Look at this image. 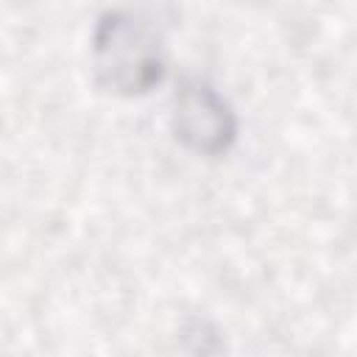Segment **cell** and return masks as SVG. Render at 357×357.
I'll use <instances>...</instances> for the list:
<instances>
[{
	"instance_id": "7a4b0ae2",
	"label": "cell",
	"mask_w": 357,
	"mask_h": 357,
	"mask_svg": "<svg viewBox=\"0 0 357 357\" xmlns=\"http://www.w3.org/2000/svg\"><path fill=\"white\" fill-rule=\"evenodd\" d=\"M176 137L198 153H220L234 142L237 120L231 106L206 84L187 81L176 95Z\"/></svg>"
},
{
	"instance_id": "6da1fadb",
	"label": "cell",
	"mask_w": 357,
	"mask_h": 357,
	"mask_svg": "<svg viewBox=\"0 0 357 357\" xmlns=\"http://www.w3.org/2000/svg\"><path fill=\"white\" fill-rule=\"evenodd\" d=\"M95 70L103 86L142 95L165 75L162 33L137 14L109 11L95 31Z\"/></svg>"
}]
</instances>
